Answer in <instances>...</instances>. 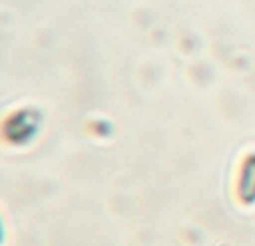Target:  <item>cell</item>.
I'll return each mask as SVG.
<instances>
[{"mask_svg": "<svg viewBox=\"0 0 255 246\" xmlns=\"http://www.w3.org/2000/svg\"><path fill=\"white\" fill-rule=\"evenodd\" d=\"M2 238H4V226H2V220H0V244H2Z\"/></svg>", "mask_w": 255, "mask_h": 246, "instance_id": "3", "label": "cell"}, {"mask_svg": "<svg viewBox=\"0 0 255 246\" xmlns=\"http://www.w3.org/2000/svg\"><path fill=\"white\" fill-rule=\"evenodd\" d=\"M40 125V115L36 108H20V110L11 112L2 123V139L9 143L22 145L36 134Z\"/></svg>", "mask_w": 255, "mask_h": 246, "instance_id": "1", "label": "cell"}, {"mask_svg": "<svg viewBox=\"0 0 255 246\" xmlns=\"http://www.w3.org/2000/svg\"><path fill=\"white\" fill-rule=\"evenodd\" d=\"M235 195H238L240 204H244V206L255 204V152L244 154L242 163H240Z\"/></svg>", "mask_w": 255, "mask_h": 246, "instance_id": "2", "label": "cell"}]
</instances>
